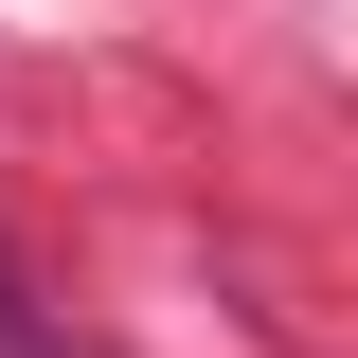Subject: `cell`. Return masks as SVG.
Listing matches in <instances>:
<instances>
[{
    "instance_id": "obj_1",
    "label": "cell",
    "mask_w": 358,
    "mask_h": 358,
    "mask_svg": "<svg viewBox=\"0 0 358 358\" xmlns=\"http://www.w3.org/2000/svg\"><path fill=\"white\" fill-rule=\"evenodd\" d=\"M0 358H54V341H36V305H18V268H0Z\"/></svg>"
}]
</instances>
